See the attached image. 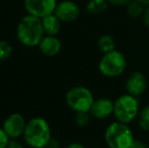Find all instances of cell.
Masks as SVG:
<instances>
[{
  "label": "cell",
  "mask_w": 149,
  "mask_h": 148,
  "mask_svg": "<svg viewBox=\"0 0 149 148\" xmlns=\"http://www.w3.org/2000/svg\"><path fill=\"white\" fill-rule=\"evenodd\" d=\"M24 139L26 144L33 148L47 146L51 140V129L49 123L41 117L33 118L26 123Z\"/></svg>",
  "instance_id": "obj_2"
},
{
  "label": "cell",
  "mask_w": 149,
  "mask_h": 148,
  "mask_svg": "<svg viewBox=\"0 0 149 148\" xmlns=\"http://www.w3.org/2000/svg\"><path fill=\"white\" fill-rule=\"evenodd\" d=\"M66 101L69 108L74 112L86 113L90 111L94 99L88 88L84 86H75L67 92Z\"/></svg>",
  "instance_id": "obj_6"
},
{
  "label": "cell",
  "mask_w": 149,
  "mask_h": 148,
  "mask_svg": "<svg viewBox=\"0 0 149 148\" xmlns=\"http://www.w3.org/2000/svg\"><path fill=\"white\" fill-rule=\"evenodd\" d=\"M47 146L49 147V148H59L60 144H59V142H58L57 140H55V139L51 138V140L49 141V143H48Z\"/></svg>",
  "instance_id": "obj_25"
},
{
  "label": "cell",
  "mask_w": 149,
  "mask_h": 148,
  "mask_svg": "<svg viewBox=\"0 0 149 148\" xmlns=\"http://www.w3.org/2000/svg\"><path fill=\"white\" fill-rule=\"evenodd\" d=\"M139 2H141L143 5H145V6H147L149 5V0H138Z\"/></svg>",
  "instance_id": "obj_27"
},
{
  "label": "cell",
  "mask_w": 149,
  "mask_h": 148,
  "mask_svg": "<svg viewBox=\"0 0 149 148\" xmlns=\"http://www.w3.org/2000/svg\"><path fill=\"white\" fill-rule=\"evenodd\" d=\"M42 148H49V147H48V146H45V147H42Z\"/></svg>",
  "instance_id": "obj_28"
},
{
  "label": "cell",
  "mask_w": 149,
  "mask_h": 148,
  "mask_svg": "<svg viewBox=\"0 0 149 148\" xmlns=\"http://www.w3.org/2000/svg\"><path fill=\"white\" fill-rule=\"evenodd\" d=\"M126 58L121 52L114 50L112 52L104 54L98 64L100 73L107 77H118L126 69Z\"/></svg>",
  "instance_id": "obj_5"
},
{
  "label": "cell",
  "mask_w": 149,
  "mask_h": 148,
  "mask_svg": "<svg viewBox=\"0 0 149 148\" xmlns=\"http://www.w3.org/2000/svg\"><path fill=\"white\" fill-rule=\"evenodd\" d=\"M90 116L89 112L86 113H77L76 117H75V122H76L77 126L80 128H84L90 122Z\"/></svg>",
  "instance_id": "obj_19"
},
{
  "label": "cell",
  "mask_w": 149,
  "mask_h": 148,
  "mask_svg": "<svg viewBox=\"0 0 149 148\" xmlns=\"http://www.w3.org/2000/svg\"><path fill=\"white\" fill-rule=\"evenodd\" d=\"M97 46H98V49L104 54L116 50V43H115L114 38L112 36H109V35H102L98 39Z\"/></svg>",
  "instance_id": "obj_15"
},
{
  "label": "cell",
  "mask_w": 149,
  "mask_h": 148,
  "mask_svg": "<svg viewBox=\"0 0 149 148\" xmlns=\"http://www.w3.org/2000/svg\"><path fill=\"white\" fill-rule=\"evenodd\" d=\"M56 6V0H24V7L29 14L41 19L54 13Z\"/></svg>",
  "instance_id": "obj_7"
},
{
  "label": "cell",
  "mask_w": 149,
  "mask_h": 148,
  "mask_svg": "<svg viewBox=\"0 0 149 148\" xmlns=\"http://www.w3.org/2000/svg\"><path fill=\"white\" fill-rule=\"evenodd\" d=\"M139 114V103L136 97L123 94L114 103V116L117 121L124 124L131 123Z\"/></svg>",
  "instance_id": "obj_4"
},
{
  "label": "cell",
  "mask_w": 149,
  "mask_h": 148,
  "mask_svg": "<svg viewBox=\"0 0 149 148\" xmlns=\"http://www.w3.org/2000/svg\"><path fill=\"white\" fill-rule=\"evenodd\" d=\"M16 36L24 46H39L40 42L45 37L42 19L31 14L22 17L16 28Z\"/></svg>",
  "instance_id": "obj_1"
},
{
  "label": "cell",
  "mask_w": 149,
  "mask_h": 148,
  "mask_svg": "<svg viewBox=\"0 0 149 148\" xmlns=\"http://www.w3.org/2000/svg\"><path fill=\"white\" fill-rule=\"evenodd\" d=\"M89 114L97 120H104L114 114V101L108 97L94 99Z\"/></svg>",
  "instance_id": "obj_11"
},
{
  "label": "cell",
  "mask_w": 149,
  "mask_h": 148,
  "mask_svg": "<svg viewBox=\"0 0 149 148\" xmlns=\"http://www.w3.org/2000/svg\"><path fill=\"white\" fill-rule=\"evenodd\" d=\"M146 87H147V78L142 72L135 71L128 77L126 82V89L129 94L137 97L146 90Z\"/></svg>",
  "instance_id": "obj_10"
},
{
  "label": "cell",
  "mask_w": 149,
  "mask_h": 148,
  "mask_svg": "<svg viewBox=\"0 0 149 148\" xmlns=\"http://www.w3.org/2000/svg\"><path fill=\"white\" fill-rule=\"evenodd\" d=\"M104 141L110 148H130L135 139L128 124L117 121L106 129Z\"/></svg>",
  "instance_id": "obj_3"
},
{
  "label": "cell",
  "mask_w": 149,
  "mask_h": 148,
  "mask_svg": "<svg viewBox=\"0 0 149 148\" xmlns=\"http://www.w3.org/2000/svg\"><path fill=\"white\" fill-rule=\"evenodd\" d=\"M9 142V137L3 129H0V148H6Z\"/></svg>",
  "instance_id": "obj_20"
},
{
  "label": "cell",
  "mask_w": 149,
  "mask_h": 148,
  "mask_svg": "<svg viewBox=\"0 0 149 148\" xmlns=\"http://www.w3.org/2000/svg\"><path fill=\"white\" fill-rule=\"evenodd\" d=\"M108 7V0H89L86 4V11L90 14H100L104 13Z\"/></svg>",
  "instance_id": "obj_14"
},
{
  "label": "cell",
  "mask_w": 149,
  "mask_h": 148,
  "mask_svg": "<svg viewBox=\"0 0 149 148\" xmlns=\"http://www.w3.org/2000/svg\"><path fill=\"white\" fill-rule=\"evenodd\" d=\"M143 17V22L147 28H149V5L145 6V9H144V13L142 15Z\"/></svg>",
  "instance_id": "obj_23"
},
{
  "label": "cell",
  "mask_w": 149,
  "mask_h": 148,
  "mask_svg": "<svg viewBox=\"0 0 149 148\" xmlns=\"http://www.w3.org/2000/svg\"><path fill=\"white\" fill-rule=\"evenodd\" d=\"M6 148H24V146H22V144L19 142V141L12 139V140H9V142H8L7 147Z\"/></svg>",
  "instance_id": "obj_22"
},
{
  "label": "cell",
  "mask_w": 149,
  "mask_h": 148,
  "mask_svg": "<svg viewBox=\"0 0 149 148\" xmlns=\"http://www.w3.org/2000/svg\"><path fill=\"white\" fill-rule=\"evenodd\" d=\"M130 148H146V145L144 144L142 141L140 140H135L134 141V143L132 144V146Z\"/></svg>",
  "instance_id": "obj_24"
},
{
  "label": "cell",
  "mask_w": 149,
  "mask_h": 148,
  "mask_svg": "<svg viewBox=\"0 0 149 148\" xmlns=\"http://www.w3.org/2000/svg\"><path fill=\"white\" fill-rule=\"evenodd\" d=\"M65 148H85V147L82 144H80V143L74 142V143H70V144L67 145Z\"/></svg>",
  "instance_id": "obj_26"
},
{
  "label": "cell",
  "mask_w": 149,
  "mask_h": 148,
  "mask_svg": "<svg viewBox=\"0 0 149 148\" xmlns=\"http://www.w3.org/2000/svg\"><path fill=\"white\" fill-rule=\"evenodd\" d=\"M132 0H108L109 4L116 7H123V6H127L128 4L131 2Z\"/></svg>",
  "instance_id": "obj_21"
},
{
  "label": "cell",
  "mask_w": 149,
  "mask_h": 148,
  "mask_svg": "<svg viewBox=\"0 0 149 148\" xmlns=\"http://www.w3.org/2000/svg\"><path fill=\"white\" fill-rule=\"evenodd\" d=\"M139 127L144 131H149V106H146L140 112Z\"/></svg>",
  "instance_id": "obj_17"
},
{
  "label": "cell",
  "mask_w": 149,
  "mask_h": 148,
  "mask_svg": "<svg viewBox=\"0 0 149 148\" xmlns=\"http://www.w3.org/2000/svg\"><path fill=\"white\" fill-rule=\"evenodd\" d=\"M126 7H127L128 15L132 18H137L142 16L144 13V9H145V5H143L138 0H132Z\"/></svg>",
  "instance_id": "obj_16"
},
{
  "label": "cell",
  "mask_w": 149,
  "mask_h": 148,
  "mask_svg": "<svg viewBox=\"0 0 149 148\" xmlns=\"http://www.w3.org/2000/svg\"><path fill=\"white\" fill-rule=\"evenodd\" d=\"M54 13L61 20V22H72L78 18L80 8L72 0H64L57 3Z\"/></svg>",
  "instance_id": "obj_8"
},
{
  "label": "cell",
  "mask_w": 149,
  "mask_h": 148,
  "mask_svg": "<svg viewBox=\"0 0 149 148\" xmlns=\"http://www.w3.org/2000/svg\"><path fill=\"white\" fill-rule=\"evenodd\" d=\"M39 49L46 56H56L61 51V42L55 36H45L39 44Z\"/></svg>",
  "instance_id": "obj_12"
},
{
  "label": "cell",
  "mask_w": 149,
  "mask_h": 148,
  "mask_svg": "<svg viewBox=\"0 0 149 148\" xmlns=\"http://www.w3.org/2000/svg\"><path fill=\"white\" fill-rule=\"evenodd\" d=\"M12 53V47L8 42L0 41V62L10 57Z\"/></svg>",
  "instance_id": "obj_18"
},
{
  "label": "cell",
  "mask_w": 149,
  "mask_h": 148,
  "mask_svg": "<svg viewBox=\"0 0 149 148\" xmlns=\"http://www.w3.org/2000/svg\"><path fill=\"white\" fill-rule=\"evenodd\" d=\"M42 24H43L44 32H45L46 35L56 36L60 31L61 20L55 15V13H52L42 18Z\"/></svg>",
  "instance_id": "obj_13"
},
{
  "label": "cell",
  "mask_w": 149,
  "mask_h": 148,
  "mask_svg": "<svg viewBox=\"0 0 149 148\" xmlns=\"http://www.w3.org/2000/svg\"><path fill=\"white\" fill-rule=\"evenodd\" d=\"M26 123L24 117L18 113H13L6 118L3 123V130L11 139H16L24 135Z\"/></svg>",
  "instance_id": "obj_9"
}]
</instances>
